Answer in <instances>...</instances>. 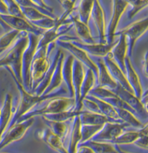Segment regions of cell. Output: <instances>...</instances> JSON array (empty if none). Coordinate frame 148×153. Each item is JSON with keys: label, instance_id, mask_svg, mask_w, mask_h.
I'll return each instance as SVG.
<instances>
[{"label": "cell", "instance_id": "3957f363", "mask_svg": "<svg viewBox=\"0 0 148 153\" xmlns=\"http://www.w3.org/2000/svg\"><path fill=\"white\" fill-rule=\"evenodd\" d=\"M55 43H53L49 46L41 47L37 49L30 69L31 90L30 91V93L34 91L39 83L42 81L43 78L44 77L45 74L51 65L48 55Z\"/></svg>", "mask_w": 148, "mask_h": 153}, {"label": "cell", "instance_id": "7402d4cb", "mask_svg": "<svg viewBox=\"0 0 148 153\" xmlns=\"http://www.w3.org/2000/svg\"><path fill=\"white\" fill-rule=\"evenodd\" d=\"M0 140L4 133L7 129L10 121L13 116V96L10 94H7L4 103L0 108Z\"/></svg>", "mask_w": 148, "mask_h": 153}, {"label": "cell", "instance_id": "e0dca14e", "mask_svg": "<svg viewBox=\"0 0 148 153\" xmlns=\"http://www.w3.org/2000/svg\"><path fill=\"white\" fill-rule=\"evenodd\" d=\"M71 42L77 48L86 52L89 56H92L96 57V58L103 59L110 53L116 41L112 44H108V43L107 44H101V43H93V44H86V43H83L77 41V39H74Z\"/></svg>", "mask_w": 148, "mask_h": 153}, {"label": "cell", "instance_id": "83f0119b", "mask_svg": "<svg viewBox=\"0 0 148 153\" xmlns=\"http://www.w3.org/2000/svg\"><path fill=\"white\" fill-rule=\"evenodd\" d=\"M70 20L72 21L73 27H74L76 33L82 41V43H86V44L95 43V40L93 39V36H92L91 32H90L88 25H85V24L80 21L77 17L71 15Z\"/></svg>", "mask_w": 148, "mask_h": 153}, {"label": "cell", "instance_id": "7a4b0ae2", "mask_svg": "<svg viewBox=\"0 0 148 153\" xmlns=\"http://www.w3.org/2000/svg\"><path fill=\"white\" fill-rule=\"evenodd\" d=\"M28 44V33H23V35L17 38L13 46L9 48L7 53L0 58V67H10L16 79L22 84V56Z\"/></svg>", "mask_w": 148, "mask_h": 153}, {"label": "cell", "instance_id": "e575fe53", "mask_svg": "<svg viewBox=\"0 0 148 153\" xmlns=\"http://www.w3.org/2000/svg\"><path fill=\"white\" fill-rule=\"evenodd\" d=\"M43 122L46 125L48 129L52 133L54 134L57 137H59L64 142V139L67 134L68 132V126L66 123L64 122H57V121H48L43 119Z\"/></svg>", "mask_w": 148, "mask_h": 153}, {"label": "cell", "instance_id": "8fae6325", "mask_svg": "<svg viewBox=\"0 0 148 153\" xmlns=\"http://www.w3.org/2000/svg\"><path fill=\"white\" fill-rule=\"evenodd\" d=\"M73 27L72 24H69L67 22H62L57 18V24L53 28L46 30L39 38L38 48L41 47L48 46L51 43H55L57 40L69 32Z\"/></svg>", "mask_w": 148, "mask_h": 153}, {"label": "cell", "instance_id": "9a60e30c", "mask_svg": "<svg viewBox=\"0 0 148 153\" xmlns=\"http://www.w3.org/2000/svg\"><path fill=\"white\" fill-rule=\"evenodd\" d=\"M91 18L97 29V34H98V43L107 44L105 14H104L103 9L102 8L101 5L100 4V1H94Z\"/></svg>", "mask_w": 148, "mask_h": 153}, {"label": "cell", "instance_id": "30bf717a", "mask_svg": "<svg viewBox=\"0 0 148 153\" xmlns=\"http://www.w3.org/2000/svg\"><path fill=\"white\" fill-rule=\"evenodd\" d=\"M112 15L109 27L106 30V41L108 44H112L114 43V38L116 36V30L119 23L121 17L128 7V1H113Z\"/></svg>", "mask_w": 148, "mask_h": 153}, {"label": "cell", "instance_id": "7c38bea8", "mask_svg": "<svg viewBox=\"0 0 148 153\" xmlns=\"http://www.w3.org/2000/svg\"><path fill=\"white\" fill-rule=\"evenodd\" d=\"M128 125L124 123H106L103 125L101 130L91 140L95 142L112 143L124 131L125 128Z\"/></svg>", "mask_w": 148, "mask_h": 153}, {"label": "cell", "instance_id": "277c9868", "mask_svg": "<svg viewBox=\"0 0 148 153\" xmlns=\"http://www.w3.org/2000/svg\"><path fill=\"white\" fill-rule=\"evenodd\" d=\"M75 107V100L74 98H67V97H57L50 99L44 106L40 108L32 110L25 114V116L19 120L18 122L25 121V120L34 118L35 116H44L47 114H54L64 111L74 110ZM17 122V123H18Z\"/></svg>", "mask_w": 148, "mask_h": 153}, {"label": "cell", "instance_id": "ffe728a7", "mask_svg": "<svg viewBox=\"0 0 148 153\" xmlns=\"http://www.w3.org/2000/svg\"><path fill=\"white\" fill-rule=\"evenodd\" d=\"M125 68H126L125 75H126L127 81L133 90L135 96L141 100L143 95L142 84H141L140 77L134 68L129 56H127L125 60Z\"/></svg>", "mask_w": 148, "mask_h": 153}, {"label": "cell", "instance_id": "6f0895ef", "mask_svg": "<svg viewBox=\"0 0 148 153\" xmlns=\"http://www.w3.org/2000/svg\"><path fill=\"white\" fill-rule=\"evenodd\" d=\"M7 51V50H6V51H5V50H0V56H1L3 53H4V52Z\"/></svg>", "mask_w": 148, "mask_h": 153}, {"label": "cell", "instance_id": "4316f807", "mask_svg": "<svg viewBox=\"0 0 148 153\" xmlns=\"http://www.w3.org/2000/svg\"><path fill=\"white\" fill-rule=\"evenodd\" d=\"M64 59V54L63 52H62L60 56H59L58 62H57L54 72L53 76H52L51 77V82H50L48 88H46V90L44 91V93H43V95H48V94H51L53 93V92L56 91V90H57L61 88V85H62V82H63L62 71Z\"/></svg>", "mask_w": 148, "mask_h": 153}, {"label": "cell", "instance_id": "f6af8a7d", "mask_svg": "<svg viewBox=\"0 0 148 153\" xmlns=\"http://www.w3.org/2000/svg\"><path fill=\"white\" fill-rule=\"evenodd\" d=\"M83 108L84 107L85 108V111H88L90 113H94V114H100V110H99L98 107H97V104L95 102L91 100L90 99L88 98H85L84 100H83Z\"/></svg>", "mask_w": 148, "mask_h": 153}, {"label": "cell", "instance_id": "d4e9b609", "mask_svg": "<svg viewBox=\"0 0 148 153\" xmlns=\"http://www.w3.org/2000/svg\"><path fill=\"white\" fill-rule=\"evenodd\" d=\"M74 60V57L72 55H69L67 57H64L62 73V79L67 86L69 97L74 98V91L72 85V67Z\"/></svg>", "mask_w": 148, "mask_h": 153}, {"label": "cell", "instance_id": "7bdbcfd3", "mask_svg": "<svg viewBox=\"0 0 148 153\" xmlns=\"http://www.w3.org/2000/svg\"><path fill=\"white\" fill-rule=\"evenodd\" d=\"M4 2L7 6L9 15L15 17H20V18L22 19H26L24 16L23 13H22L21 7L18 4V3L17 2V1L10 0V1H4Z\"/></svg>", "mask_w": 148, "mask_h": 153}, {"label": "cell", "instance_id": "60d3db41", "mask_svg": "<svg viewBox=\"0 0 148 153\" xmlns=\"http://www.w3.org/2000/svg\"><path fill=\"white\" fill-rule=\"evenodd\" d=\"M129 5L132 7V9L128 12L129 19H132L134 17L139 13L141 10L148 7V1H140V0H135V1H128Z\"/></svg>", "mask_w": 148, "mask_h": 153}, {"label": "cell", "instance_id": "484cf974", "mask_svg": "<svg viewBox=\"0 0 148 153\" xmlns=\"http://www.w3.org/2000/svg\"><path fill=\"white\" fill-rule=\"evenodd\" d=\"M62 51L60 49H58L57 52L55 53L54 56L53 60L51 62V65H50L49 68H48V71H47L46 74H45L44 77L43 78L42 81L39 83V85H38L37 88L35 89V90L33 92L32 94H33L35 95H37V96H41L43 95V93H44V91L46 89L48 88V85H49L50 82H51V77L53 76L54 72L57 67V62H58L59 56H60Z\"/></svg>", "mask_w": 148, "mask_h": 153}, {"label": "cell", "instance_id": "681fc988", "mask_svg": "<svg viewBox=\"0 0 148 153\" xmlns=\"http://www.w3.org/2000/svg\"><path fill=\"white\" fill-rule=\"evenodd\" d=\"M0 15H8V9L4 1H0Z\"/></svg>", "mask_w": 148, "mask_h": 153}, {"label": "cell", "instance_id": "7dc6e473", "mask_svg": "<svg viewBox=\"0 0 148 153\" xmlns=\"http://www.w3.org/2000/svg\"><path fill=\"white\" fill-rule=\"evenodd\" d=\"M75 153H94V152L90 147L80 145L78 146V148L77 149Z\"/></svg>", "mask_w": 148, "mask_h": 153}, {"label": "cell", "instance_id": "2e32d148", "mask_svg": "<svg viewBox=\"0 0 148 153\" xmlns=\"http://www.w3.org/2000/svg\"><path fill=\"white\" fill-rule=\"evenodd\" d=\"M128 41L126 36H119L118 41H116L115 45L110 52L113 60L116 62L121 70L126 74L125 68V60L128 53Z\"/></svg>", "mask_w": 148, "mask_h": 153}, {"label": "cell", "instance_id": "8992f818", "mask_svg": "<svg viewBox=\"0 0 148 153\" xmlns=\"http://www.w3.org/2000/svg\"><path fill=\"white\" fill-rule=\"evenodd\" d=\"M147 30L148 17L130 24L121 30L116 31L115 36H119L121 35L126 36L128 41L129 57H131L133 54L134 48L137 41L147 32Z\"/></svg>", "mask_w": 148, "mask_h": 153}, {"label": "cell", "instance_id": "d590c367", "mask_svg": "<svg viewBox=\"0 0 148 153\" xmlns=\"http://www.w3.org/2000/svg\"><path fill=\"white\" fill-rule=\"evenodd\" d=\"M81 111H75L74 110L64 111V112L57 113L54 114H47L43 116V119L48 120V121H57V122H64L69 121V120L73 119L77 116L80 114Z\"/></svg>", "mask_w": 148, "mask_h": 153}, {"label": "cell", "instance_id": "9f6ffc18", "mask_svg": "<svg viewBox=\"0 0 148 153\" xmlns=\"http://www.w3.org/2000/svg\"><path fill=\"white\" fill-rule=\"evenodd\" d=\"M148 95V89L146 90L145 92H143V95H142V97H144V96H145V95Z\"/></svg>", "mask_w": 148, "mask_h": 153}, {"label": "cell", "instance_id": "6da1fadb", "mask_svg": "<svg viewBox=\"0 0 148 153\" xmlns=\"http://www.w3.org/2000/svg\"><path fill=\"white\" fill-rule=\"evenodd\" d=\"M6 68L7 69L8 72H10V74H11L12 77L13 78L14 81H15V84H16V86L17 87V89H18L20 94V98L18 105H17L16 110L14 113L13 119L10 121L8 128L18 122L19 120L21 119L22 116H24L28 113H29L30 111H32L33 108L36 105H37L38 104L54 98L61 97V95L67 94L68 92L67 89H65L63 87V88H60L59 89L53 92L51 94H48V95H41V96L35 95L27 91L24 88L23 85L16 79L15 76L14 75L13 71L11 70L10 67H6Z\"/></svg>", "mask_w": 148, "mask_h": 153}, {"label": "cell", "instance_id": "cb8c5ba5", "mask_svg": "<svg viewBox=\"0 0 148 153\" xmlns=\"http://www.w3.org/2000/svg\"><path fill=\"white\" fill-rule=\"evenodd\" d=\"M81 122L79 116H77L72 119V125L69 134V140L68 144V153H75L78 146L81 143Z\"/></svg>", "mask_w": 148, "mask_h": 153}, {"label": "cell", "instance_id": "4dcf8cb0", "mask_svg": "<svg viewBox=\"0 0 148 153\" xmlns=\"http://www.w3.org/2000/svg\"><path fill=\"white\" fill-rule=\"evenodd\" d=\"M115 110L117 113L118 119L123 123H126L128 126H133V127L140 128V129L143 127V123L138 119V118L133 113L121 108H115Z\"/></svg>", "mask_w": 148, "mask_h": 153}, {"label": "cell", "instance_id": "ab89813d", "mask_svg": "<svg viewBox=\"0 0 148 153\" xmlns=\"http://www.w3.org/2000/svg\"><path fill=\"white\" fill-rule=\"evenodd\" d=\"M22 12L23 13L24 16L29 22H36L38 20H41V19L47 17V16L44 15L43 14L41 13L39 11H38L37 10L34 8L31 7H21Z\"/></svg>", "mask_w": 148, "mask_h": 153}, {"label": "cell", "instance_id": "ac0fdd59", "mask_svg": "<svg viewBox=\"0 0 148 153\" xmlns=\"http://www.w3.org/2000/svg\"><path fill=\"white\" fill-rule=\"evenodd\" d=\"M103 59L104 63H105L108 70H109L113 79H114V81L118 85H119L120 86H121L125 90H126L127 91L134 94L133 90H132V88L130 87L128 81H127L126 75L121 70V69L118 67V66L116 64V62L113 60L111 53H109Z\"/></svg>", "mask_w": 148, "mask_h": 153}, {"label": "cell", "instance_id": "5b68a950", "mask_svg": "<svg viewBox=\"0 0 148 153\" xmlns=\"http://www.w3.org/2000/svg\"><path fill=\"white\" fill-rule=\"evenodd\" d=\"M28 44L22 53V85L27 91H30V69L34 56L38 49L39 36L32 33H28Z\"/></svg>", "mask_w": 148, "mask_h": 153}, {"label": "cell", "instance_id": "b9f144b4", "mask_svg": "<svg viewBox=\"0 0 148 153\" xmlns=\"http://www.w3.org/2000/svg\"><path fill=\"white\" fill-rule=\"evenodd\" d=\"M89 95L95 97V98L104 100V99L111 98L116 97V95L113 93L112 90L106 89V88H100V87L96 86L93 88L89 93Z\"/></svg>", "mask_w": 148, "mask_h": 153}, {"label": "cell", "instance_id": "74e56055", "mask_svg": "<svg viewBox=\"0 0 148 153\" xmlns=\"http://www.w3.org/2000/svg\"><path fill=\"white\" fill-rule=\"evenodd\" d=\"M103 126H95V125H82L81 126V143L91 140L95 135L101 130Z\"/></svg>", "mask_w": 148, "mask_h": 153}, {"label": "cell", "instance_id": "f546056e", "mask_svg": "<svg viewBox=\"0 0 148 153\" xmlns=\"http://www.w3.org/2000/svg\"><path fill=\"white\" fill-rule=\"evenodd\" d=\"M95 80H96V77H95L94 73L90 69H87L85 71V77L80 88L81 104L83 102V100L89 95L90 92L95 88ZM82 105H83V104H82Z\"/></svg>", "mask_w": 148, "mask_h": 153}, {"label": "cell", "instance_id": "f907efd6", "mask_svg": "<svg viewBox=\"0 0 148 153\" xmlns=\"http://www.w3.org/2000/svg\"><path fill=\"white\" fill-rule=\"evenodd\" d=\"M0 26H1V27H2V28L4 29V30L6 31L7 33L11 30V27H10V26H9L7 24L6 22H5L4 20H2L1 15H0Z\"/></svg>", "mask_w": 148, "mask_h": 153}, {"label": "cell", "instance_id": "603a6c76", "mask_svg": "<svg viewBox=\"0 0 148 153\" xmlns=\"http://www.w3.org/2000/svg\"><path fill=\"white\" fill-rule=\"evenodd\" d=\"M80 120L82 125H95V126H103L106 123H123L121 121L114 120L100 114H94L88 111L82 110L79 115Z\"/></svg>", "mask_w": 148, "mask_h": 153}, {"label": "cell", "instance_id": "ee69618b", "mask_svg": "<svg viewBox=\"0 0 148 153\" xmlns=\"http://www.w3.org/2000/svg\"><path fill=\"white\" fill-rule=\"evenodd\" d=\"M57 18L53 19L51 17H47L40 20H38V21L32 22L31 23L34 26H36V27H38L41 30L46 31L50 30V29L53 28L54 27L56 24H57Z\"/></svg>", "mask_w": 148, "mask_h": 153}, {"label": "cell", "instance_id": "680465c9", "mask_svg": "<svg viewBox=\"0 0 148 153\" xmlns=\"http://www.w3.org/2000/svg\"><path fill=\"white\" fill-rule=\"evenodd\" d=\"M0 153H7V152H0Z\"/></svg>", "mask_w": 148, "mask_h": 153}, {"label": "cell", "instance_id": "9c48e42d", "mask_svg": "<svg viewBox=\"0 0 148 153\" xmlns=\"http://www.w3.org/2000/svg\"><path fill=\"white\" fill-rule=\"evenodd\" d=\"M112 91L116 96L123 100L133 109L136 116L140 121V120L147 121L148 114L144 110L143 103L141 101L140 99L135 96V94L129 93L119 85H118L117 87Z\"/></svg>", "mask_w": 148, "mask_h": 153}, {"label": "cell", "instance_id": "db71d44e", "mask_svg": "<svg viewBox=\"0 0 148 153\" xmlns=\"http://www.w3.org/2000/svg\"><path fill=\"white\" fill-rule=\"evenodd\" d=\"M142 103H143L144 110H145L146 113H147V114H148V100H147V101L143 102H142Z\"/></svg>", "mask_w": 148, "mask_h": 153}, {"label": "cell", "instance_id": "816d5d0a", "mask_svg": "<svg viewBox=\"0 0 148 153\" xmlns=\"http://www.w3.org/2000/svg\"><path fill=\"white\" fill-rule=\"evenodd\" d=\"M141 134H148V122L146 124H144L143 127L139 130Z\"/></svg>", "mask_w": 148, "mask_h": 153}, {"label": "cell", "instance_id": "8d00e7d4", "mask_svg": "<svg viewBox=\"0 0 148 153\" xmlns=\"http://www.w3.org/2000/svg\"><path fill=\"white\" fill-rule=\"evenodd\" d=\"M140 137V133L139 131H123L111 144L118 146L122 145H131V144L135 143Z\"/></svg>", "mask_w": 148, "mask_h": 153}, {"label": "cell", "instance_id": "ba28073f", "mask_svg": "<svg viewBox=\"0 0 148 153\" xmlns=\"http://www.w3.org/2000/svg\"><path fill=\"white\" fill-rule=\"evenodd\" d=\"M56 43L59 45L61 48L66 51H69L70 55L74 57V59L77 60L83 64V66L87 67V69H90L94 73L96 79H97V76H98V69L96 64L94 63V62L86 52L83 51L80 48L72 44V42L69 41H65L63 39H59L56 41Z\"/></svg>", "mask_w": 148, "mask_h": 153}, {"label": "cell", "instance_id": "4fadbf2b", "mask_svg": "<svg viewBox=\"0 0 148 153\" xmlns=\"http://www.w3.org/2000/svg\"><path fill=\"white\" fill-rule=\"evenodd\" d=\"M1 18L13 30L19 31V32L32 33L41 37L45 32V30L36 27L26 19L20 18L10 16V15H1Z\"/></svg>", "mask_w": 148, "mask_h": 153}, {"label": "cell", "instance_id": "836d02e7", "mask_svg": "<svg viewBox=\"0 0 148 153\" xmlns=\"http://www.w3.org/2000/svg\"><path fill=\"white\" fill-rule=\"evenodd\" d=\"M93 4L94 1H80L76 8L78 12V20L85 25H88V22L91 18Z\"/></svg>", "mask_w": 148, "mask_h": 153}, {"label": "cell", "instance_id": "1f68e13d", "mask_svg": "<svg viewBox=\"0 0 148 153\" xmlns=\"http://www.w3.org/2000/svg\"><path fill=\"white\" fill-rule=\"evenodd\" d=\"M86 98L90 99V100H93V101H94L97 104V107H98L99 110H100V114L102 115L106 116V117L110 118V119L121 121V120L118 119L117 113H116L114 108L109 103L101 100V99H99L95 98V97L92 96V95H88Z\"/></svg>", "mask_w": 148, "mask_h": 153}, {"label": "cell", "instance_id": "d6986e66", "mask_svg": "<svg viewBox=\"0 0 148 153\" xmlns=\"http://www.w3.org/2000/svg\"><path fill=\"white\" fill-rule=\"evenodd\" d=\"M94 63L96 64L98 69V76H97V86L100 88H106L111 90H114L117 87L118 84L114 81L110 73L106 67L104 61L102 58H96L93 59Z\"/></svg>", "mask_w": 148, "mask_h": 153}, {"label": "cell", "instance_id": "44dd1931", "mask_svg": "<svg viewBox=\"0 0 148 153\" xmlns=\"http://www.w3.org/2000/svg\"><path fill=\"white\" fill-rule=\"evenodd\" d=\"M36 136L56 152L59 153H68L67 148L64 145L63 141L52 133L48 128L38 131Z\"/></svg>", "mask_w": 148, "mask_h": 153}, {"label": "cell", "instance_id": "11a10c76", "mask_svg": "<svg viewBox=\"0 0 148 153\" xmlns=\"http://www.w3.org/2000/svg\"><path fill=\"white\" fill-rule=\"evenodd\" d=\"M147 100H148V95H145V96H144V97H142V99H141V101H142V102L147 101Z\"/></svg>", "mask_w": 148, "mask_h": 153}, {"label": "cell", "instance_id": "f1b7e54d", "mask_svg": "<svg viewBox=\"0 0 148 153\" xmlns=\"http://www.w3.org/2000/svg\"><path fill=\"white\" fill-rule=\"evenodd\" d=\"M17 2L21 7L36 9L47 17H51L53 19L57 18L54 14L53 9L48 6L43 1H29L28 0V1H17Z\"/></svg>", "mask_w": 148, "mask_h": 153}, {"label": "cell", "instance_id": "91938a15", "mask_svg": "<svg viewBox=\"0 0 148 153\" xmlns=\"http://www.w3.org/2000/svg\"></svg>", "mask_w": 148, "mask_h": 153}, {"label": "cell", "instance_id": "f5cc1de1", "mask_svg": "<svg viewBox=\"0 0 148 153\" xmlns=\"http://www.w3.org/2000/svg\"><path fill=\"white\" fill-rule=\"evenodd\" d=\"M115 147H116V150H117L118 153H130V152H126V151L123 150L122 149H121V148H120V147H119V146H118V145H115Z\"/></svg>", "mask_w": 148, "mask_h": 153}, {"label": "cell", "instance_id": "f35d334b", "mask_svg": "<svg viewBox=\"0 0 148 153\" xmlns=\"http://www.w3.org/2000/svg\"><path fill=\"white\" fill-rule=\"evenodd\" d=\"M20 32L15 30H11L0 37V50H7L13 46L15 39L20 36Z\"/></svg>", "mask_w": 148, "mask_h": 153}, {"label": "cell", "instance_id": "bcb514c9", "mask_svg": "<svg viewBox=\"0 0 148 153\" xmlns=\"http://www.w3.org/2000/svg\"><path fill=\"white\" fill-rule=\"evenodd\" d=\"M134 145L140 149L148 150V134H141Z\"/></svg>", "mask_w": 148, "mask_h": 153}, {"label": "cell", "instance_id": "5bb4252c", "mask_svg": "<svg viewBox=\"0 0 148 153\" xmlns=\"http://www.w3.org/2000/svg\"><path fill=\"white\" fill-rule=\"evenodd\" d=\"M85 74L84 66L77 60L74 59L72 67V85L75 100V107L74 110L78 112L83 110V105L80 102V88L84 79Z\"/></svg>", "mask_w": 148, "mask_h": 153}, {"label": "cell", "instance_id": "d6a6232c", "mask_svg": "<svg viewBox=\"0 0 148 153\" xmlns=\"http://www.w3.org/2000/svg\"><path fill=\"white\" fill-rule=\"evenodd\" d=\"M80 145L90 147L94 153H118L115 145L109 142H95L90 140Z\"/></svg>", "mask_w": 148, "mask_h": 153}, {"label": "cell", "instance_id": "52a82bcc", "mask_svg": "<svg viewBox=\"0 0 148 153\" xmlns=\"http://www.w3.org/2000/svg\"><path fill=\"white\" fill-rule=\"evenodd\" d=\"M34 118L20 121L9 127L0 140V150L25 136L28 130L33 124Z\"/></svg>", "mask_w": 148, "mask_h": 153}, {"label": "cell", "instance_id": "c3c4849f", "mask_svg": "<svg viewBox=\"0 0 148 153\" xmlns=\"http://www.w3.org/2000/svg\"><path fill=\"white\" fill-rule=\"evenodd\" d=\"M143 72L145 76L148 78V51L145 53L143 60Z\"/></svg>", "mask_w": 148, "mask_h": 153}]
</instances>
